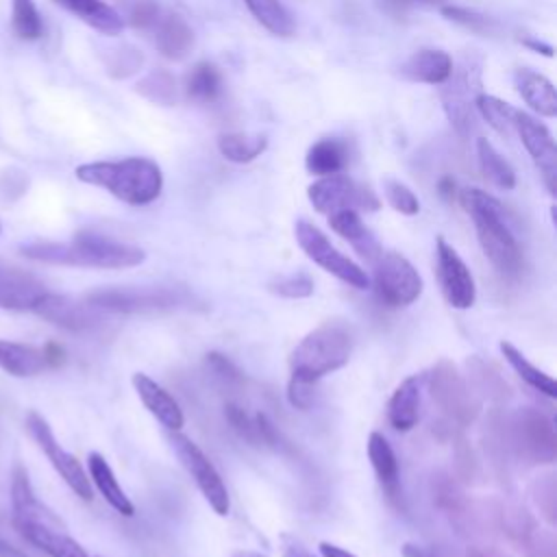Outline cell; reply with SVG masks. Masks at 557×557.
I'll use <instances>...</instances> for the list:
<instances>
[{"label": "cell", "mask_w": 557, "mask_h": 557, "mask_svg": "<svg viewBox=\"0 0 557 557\" xmlns=\"http://www.w3.org/2000/svg\"><path fill=\"white\" fill-rule=\"evenodd\" d=\"M352 331L344 322H322L309 331L292 350V376L305 383H318L322 376L344 368L352 352Z\"/></svg>", "instance_id": "obj_5"}, {"label": "cell", "mask_w": 557, "mask_h": 557, "mask_svg": "<svg viewBox=\"0 0 557 557\" xmlns=\"http://www.w3.org/2000/svg\"><path fill=\"white\" fill-rule=\"evenodd\" d=\"M433 500L450 518V522L459 529V533H463L474 513L459 483L446 474L433 476Z\"/></svg>", "instance_id": "obj_29"}, {"label": "cell", "mask_w": 557, "mask_h": 557, "mask_svg": "<svg viewBox=\"0 0 557 557\" xmlns=\"http://www.w3.org/2000/svg\"><path fill=\"white\" fill-rule=\"evenodd\" d=\"M268 148V139L257 133H222L218 137V150L226 161L250 163Z\"/></svg>", "instance_id": "obj_33"}, {"label": "cell", "mask_w": 557, "mask_h": 557, "mask_svg": "<svg viewBox=\"0 0 557 557\" xmlns=\"http://www.w3.org/2000/svg\"><path fill=\"white\" fill-rule=\"evenodd\" d=\"M113 57H115V59L109 63L111 74H113V76H122V78L135 74V72L141 67V63H144L141 52L135 50V48H131V46L120 48Z\"/></svg>", "instance_id": "obj_45"}, {"label": "cell", "mask_w": 557, "mask_h": 557, "mask_svg": "<svg viewBox=\"0 0 557 557\" xmlns=\"http://www.w3.org/2000/svg\"><path fill=\"white\" fill-rule=\"evenodd\" d=\"M57 2L67 11H72L74 15H78L85 24H89L91 28L104 35H120L124 28L120 13L102 0H57Z\"/></svg>", "instance_id": "obj_30"}, {"label": "cell", "mask_w": 557, "mask_h": 557, "mask_svg": "<svg viewBox=\"0 0 557 557\" xmlns=\"http://www.w3.org/2000/svg\"><path fill=\"white\" fill-rule=\"evenodd\" d=\"M315 383H305V381H298V379H289V385H287V400L292 407L296 409H309L311 403H313V396H315Z\"/></svg>", "instance_id": "obj_48"}, {"label": "cell", "mask_w": 557, "mask_h": 557, "mask_svg": "<svg viewBox=\"0 0 557 557\" xmlns=\"http://www.w3.org/2000/svg\"><path fill=\"white\" fill-rule=\"evenodd\" d=\"M557 490H555V476L546 474L542 479H537L531 485V498L537 505L540 513L546 518L548 524H555V511H557V498H555Z\"/></svg>", "instance_id": "obj_43"}, {"label": "cell", "mask_w": 557, "mask_h": 557, "mask_svg": "<svg viewBox=\"0 0 557 557\" xmlns=\"http://www.w3.org/2000/svg\"><path fill=\"white\" fill-rule=\"evenodd\" d=\"M150 33L154 37L157 50L168 59H183L194 46V33L189 24L176 13L161 11Z\"/></svg>", "instance_id": "obj_21"}, {"label": "cell", "mask_w": 557, "mask_h": 557, "mask_svg": "<svg viewBox=\"0 0 557 557\" xmlns=\"http://www.w3.org/2000/svg\"><path fill=\"white\" fill-rule=\"evenodd\" d=\"M255 20L272 35L289 37L294 33V20L278 0H244Z\"/></svg>", "instance_id": "obj_36"}, {"label": "cell", "mask_w": 557, "mask_h": 557, "mask_svg": "<svg viewBox=\"0 0 557 557\" xmlns=\"http://www.w3.org/2000/svg\"><path fill=\"white\" fill-rule=\"evenodd\" d=\"M87 470H89V481L96 485L100 496L122 516H133L135 507L126 492L120 487L109 461L100 453H89L87 457Z\"/></svg>", "instance_id": "obj_28"}, {"label": "cell", "mask_w": 557, "mask_h": 557, "mask_svg": "<svg viewBox=\"0 0 557 557\" xmlns=\"http://www.w3.org/2000/svg\"><path fill=\"white\" fill-rule=\"evenodd\" d=\"M224 418H226V422L231 424V429H233L242 440H246V442L252 444V446H261V444H259V435H257L255 418L248 416L239 405L228 403V405L224 407Z\"/></svg>", "instance_id": "obj_44"}, {"label": "cell", "mask_w": 557, "mask_h": 557, "mask_svg": "<svg viewBox=\"0 0 557 557\" xmlns=\"http://www.w3.org/2000/svg\"><path fill=\"white\" fill-rule=\"evenodd\" d=\"M0 557H28V555H24L20 548H13L11 544L0 540Z\"/></svg>", "instance_id": "obj_56"}, {"label": "cell", "mask_w": 557, "mask_h": 557, "mask_svg": "<svg viewBox=\"0 0 557 557\" xmlns=\"http://www.w3.org/2000/svg\"><path fill=\"white\" fill-rule=\"evenodd\" d=\"M498 348H500L505 361L513 368V372H516L527 385H531L533 389H537L540 394H544V396H548V398H555V396H557V383H555V379H553L550 374H546L544 370L535 368L513 344L500 342Z\"/></svg>", "instance_id": "obj_31"}, {"label": "cell", "mask_w": 557, "mask_h": 557, "mask_svg": "<svg viewBox=\"0 0 557 557\" xmlns=\"http://www.w3.org/2000/svg\"><path fill=\"white\" fill-rule=\"evenodd\" d=\"M89 305L100 311L113 313H150L172 311L191 305V296L183 289L172 287H113L98 289L85 296Z\"/></svg>", "instance_id": "obj_8"}, {"label": "cell", "mask_w": 557, "mask_h": 557, "mask_svg": "<svg viewBox=\"0 0 557 557\" xmlns=\"http://www.w3.org/2000/svg\"><path fill=\"white\" fill-rule=\"evenodd\" d=\"M320 555L322 557H357V555H352V553H348L346 548H342V546H337V544H331V542H320Z\"/></svg>", "instance_id": "obj_54"}, {"label": "cell", "mask_w": 557, "mask_h": 557, "mask_svg": "<svg viewBox=\"0 0 557 557\" xmlns=\"http://www.w3.org/2000/svg\"><path fill=\"white\" fill-rule=\"evenodd\" d=\"M307 198L318 213H326V215L344 209L376 211L381 207L379 196L368 185L357 183L342 172L331 176H320L315 183L309 185Z\"/></svg>", "instance_id": "obj_12"}, {"label": "cell", "mask_w": 557, "mask_h": 557, "mask_svg": "<svg viewBox=\"0 0 557 557\" xmlns=\"http://www.w3.org/2000/svg\"><path fill=\"white\" fill-rule=\"evenodd\" d=\"M231 557H265V555L255 553V550H244V548H239V550H233Z\"/></svg>", "instance_id": "obj_58"}, {"label": "cell", "mask_w": 557, "mask_h": 557, "mask_svg": "<svg viewBox=\"0 0 557 557\" xmlns=\"http://www.w3.org/2000/svg\"><path fill=\"white\" fill-rule=\"evenodd\" d=\"M453 72V59L444 50L424 48L413 52L403 65L400 76L413 83H429V85H442Z\"/></svg>", "instance_id": "obj_23"}, {"label": "cell", "mask_w": 557, "mask_h": 557, "mask_svg": "<svg viewBox=\"0 0 557 557\" xmlns=\"http://www.w3.org/2000/svg\"><path fill=\"white\" fill-rule=\"evenodd\" d=\"M374 292L387 307H407L422 294V276L407 257L394 250H381L372 261Z\"/></svg>", "instance_id": "obj_10"}, {"label": "cell", "mask_w": 557, "mask_h": 557, "mask_svg": "<svg viewBox=\"0 0 557 557\" xmlns=\"http://www.w3.org/2000/svg\"><path fill=\"white\" fill-rule=\"evenodd\" d=\"M513 83H516V89H518L520 98L533 111H537L544 117H555L557 115L555 85L544 74H537L529 67H520L513 74Z\"/></svg>", "instance_id": "obj_24"}, {"label": "cell", "mask_w": 557, "mask_h": 557, "mask_svg": "<svg viewBox=\"0 0 557 557\" xmlns=\"http://www.w3.org/2000/svg\"><path fill=\"white\" fill-rule=\"evenodd\" d=\"M466 557H509L507 553H503L500 548L496 546H479V544H472L466 548Z\"/></svg>", "instance_id": "obj_51"}, {"label": "cell", "mask_w": 557, "mask_h": 557, "mask_svg": "<svg viewBox=\"0 0 557 557\" xmlns=\"http://www.w3.org/2000/svg\"><path fill=\"white\" fill-rule=\"evenodd\" d=\"M170 446H172L174 455L178 457L181 466L194 479L196 487L200 490V494L205 496L209 507L218 516H226L231 509L226 485H224L220 472L215 470V466L211 463V459L202 453V448L191 437L183 435L181 431H170Z\"/></svg>", "instance_id": "obj_11"}, {"label": "cell", "mask_w": 557, "mask_h": 557, "mask_svg": "<svg viewBox=\"0 0 557 557\" xmlns=\"http://www.w3.org/2000/svg\"><path fill=\"white\" fill-rule=\"evenodd\" d=\"M11 26L20 39L33 41L41 37L44 24L33 0H11Z\"/></svg>", "instance_id": "obj_38"}, {"label": "cell", "mask_w": 557, "mask_h": 557, "mask_svg": "<svg viewBox=\"0 0 557 557\" xmlns=\"http://www.w3.org/2000/svg\"><path fill=\"white\" fill-rule=\"evenodd\" d=\"M507 442L516 457L531 466H548L557 459L555 424L540 409H518L509 420Z\"/></svg>", "instance_id": "obj_7"}, {"label": "cell", "mask_w": 557, "mask_h": 557, "mask_svg": "<svg viewBox=\"0 0 557 557\" xmlns=\"http://www.w3.org/2000/svg\"><path fill=\"white\" fill-rule=\"evenodd\" d=\"M350 163V148L339 137H324L315 141L305 157V165L315 176L339 174Z\"/></svg>", "instance_id": "obj_27"}, {"label": "cell", "mask_w": 557, "mask_h": 557, "mask_svg": "<svg viewBox=\"0 0 557 557\" xmlns=\"http://www.w3.org/2000/svg\"><path fill=\"white\" fill-rule=\"evenodd\" d=\"M268 289L281 298H309L313 294V278L307 272L287 274L268 283Z\"/></svg>", "instance_id": "obj_41"}, {"label": "cell", "mask_w": 557, "mask_h": 557, "mask_svg": "<svg viewBox=\"0 0 557 557\" xmlns=\"http://www.w3.org/2000/svg\"><path fill=\"white\" fill-rule=\"evenodd\" d=\"M0 231H2V226H0Z\"/></svg>", "instance_id": "obj_60"}, {"label": "cell", "mask_w": 557, "mask_h": 557, "mask_svg": "<svg viewBox=\"0 0 557 557\" xmlns=\"http://www.w3.org/2000/svg\"><path fill=\"white\" fill-rule=\"evenodd\" d=\"M26 429L30 433V437L37 442V446L41 448V453L48 457V461L52 463V468L59 472V476L65 481V485L83 500H91L94 492H91V481L87 476V472L83 470L81 461L67 453L54 437L50 424L44 420V416H39L37 411H28L26 416Z\"/></svg>", "instance_id": "obj_13"}, {"label": "cell", "mask_w": 557, "mask_h": 557, "mask_svg": "<svg viewBox=\"0 0 557 557\" xmlns=\"http://www.w3.org/2000/svg\"><path fill=\"white\" fill-rule=\"evenodd\" d=\"M455 459H457V463H455L457 479L461 483L472 481L476 476V461H474V455L463 437H457V442H455Z\"/></svg>", "instance_id": "obj_47"}, {"label": "cell", "mask_w": 557, "mask_h": 557, "mask_svg": "<svg viewBox=\"0 0 557 557\" xmlns=\"http://www.w3.org/2000/svg\"><path fill=\"white\" fill-rule=\"evenodd\" d=\"M20 252L26 259L41 263L100 270L135 268L146 259V252L139 246L98 233H76L70 242H30L20 246Z\"/></svg>", "instance_id": "obj_2"}, {"label": "cell", "mask_w": 557, "mask_h": 557, "mask_svg": "<svg viewBox=\"0 0 557 557\" xmlns=\"http://www.w3.org/2000/svg\"><path fill=\"white\" fill-rule=\"evenodd\" d=\"M294 237H296L298 246L302 248V252L315 265H320L324 272L333 274L335 278H339L342 283H346V285H350L355 289L370 287V278H368L366 270H361V265H357L352 259L342 255L329 242V237L318 226H313L311 222L298 220L294 224Z\"/></svg>", "instance_id": "obj_9"}, {"label": "cell", "mask_w": 557, "mask_h": 557, "mask_svg": "<svg viewBox=\"0 0 557 557\" xmlns=\"http://www.w3.org/2000/svg\"><path fill=\"white\" fill-rule=\"evenodd\" d=\"M422 376L411 374L398 383L387 403V420L396 431H411L420 418Z\"/></svg>", "instance_id": "obj_22"}, {"label": "cell", "mask_w": 557, "mask_h": 557, "mask_svg": "<svg viewBox=\"0 0 557 557\" xmlns=\"http://www.w3.org/2000/svg\"><path fill=\"white\" fill-rule=\"evenodd\" d=\"M524 44L527 46H531L533 50H540L544 57H553V48L550 46H546V44H542V41H533V39H524Z\"/></svg>", "instance_id": "obj_57"}, {"label": "cell", "mask_w": 557, "mask_h": 557, "mask_svg": "<svg viewBox=\"0 0 557 557\" xmlns=\"http://www.w3.org/2000/svg\"><path fill=\"white\" fill-rule=\"evenodd\" d=\"M442 13L448 20H453V22L466 26V28H472L476 33H487L492 28V22L485 15H479V13L461 9V7H442Z\"/></svg>", "instance_id": "obj_46"}, {"label": "cell", "mask_w": 557, "mask_h": 557, "mask_svg": "<svg viewBox=\"0 0 557 557\" xmlns=\"http://www.w3.org/2000/svg\"><path fill=\"white\" fill-rule=\"evenodd\" d=\"M39 318L65 331H89L100 322V309L89 305L85 298H72L65 294L46 292L33 309Z\"/></svg>", "instance_id": "obj_16"}, {"label": "cell", "mask_w": 557, "mask_h": 557, "mask_svg": "<svg viewBox=\"0 0 557 557\" xmlns=\"http://www.w3.org/2000/svg\"><path fill=\"white\" fill-rule=\"evenodd\" d=\"M161 7L157 0H122V22H128L133 28L150 30L161 15Z\"/></svg>", "instance_id": "obj_40"}, {"label": "cell", "mask_w": 557, "mask_h": 557, "mask_svg": "<svg viewBox=\"0 0 557 557\" xmlns=\"http://www.w3.org/2000/svg\"><path fill=\"white\" fill-rule=\"evenodd\" d=\"M476 159L483 176L496 185L498 189H513L516 187V172L509 165V161L487 141V139H476Z\"/></svg>", "instance_id": "obj_32"}, {"label": "cell", "mask_w": 557, "mask_h": 557, "mask_svg": "<svg viewBox=\"0 0 557 557\" xmlns=\"http://www.w3.org/2000/svg\"><path fill=\"white\" fill-rule=\"evenodd\" d=\"M459 202L472 218L483 255L503 276H518L522 270V248L505 220L503 205L483 189L459 191Z\"/></svg>", "instance_id": "obj_3"}, {"label": "cell", "mask_w": 557, "mask_h": 557, "mask_svg": "<svg viewBox=\"0 0 557 557\" xmlns=\"http://www.w3.org/2000/svg\"><path fill=\"white\" fill-rule=\"evenodd\" d=\"M137 91L157 104H174L176 100V81L165 70H154L137 83Z\"/></svg>", "instance_id": "obj_39"}, {"label": "cell", "mask_w": 557, "mask_h": 557, "mask_svg": "<svg viewBox=\"0 0 557 557\" xmlns=\"http://www.w3.org/2000/svg\"><path fill=\"white\" fill-rule=\"evenodd\" d=\"M48 368L46 352L39 346L0 339V370L11 376L26 379L44 372Z\"/></svg>", "instance_id": "obj_26"}, {"label": "cell", "mask_w": 557, "mask_h": 557, "mask_svg": "<svg viewBox=\"0 0 557 557\" xmlns=\"http://www.w3.org/2000/svg\"><path fill=\"white\" fill-rule=\"evenodd\" d=\"M444 89H442V104L444 111L450 120V124L457 128V133L466 135L472 128V96H474V83H479L476 78H472V70L468 65L459 67V72H450V76L444 81ZM476 98V96H474Z\"/></svg>", "instance_id": "obj_17"}, {"label": "cell", "mask_w": 557, "mask_h": 557, "mask_svg": "<svg viewBox=\"0 0 557 557\" xmlns=\"http://www.w3.org/2000/svg\"><path fill=\"white\" fill-rule=\"evenodd\" d=\"M468 383L472 385L476 396L483 394L485 398L496 403L509 398V385L505 383V379L498 374V370H494L490 363H485L479 357L468 359Z\"/></svg>", "instance_id": "obj_34"}, {"label": "cell", "mask_w": 557, "mask_h": 557, "mask_svg": "<svg viewBox=\"0 0 557 557\" xmlns=\"http://www.w3.org/2000/svg\"><path fill=\"white\" fill-rule=\"evenodd\" d=\"M76 178L107 189L117 200L141 207L159 198L163 189L161 168L146 157H126L122 161H94L76 168Z\"/></svg>", "instance_id": "obj_4"}, {"label": "cell", "mask_w": 557, "mask_h": 557, "mask_svg": "<svg viewBox=\"0 0 557 557\" xmlns=\"http://www.w3.org/2000/svg\"><path fill=\"white\" fill-rule=\"evenodd\" d=\"M474 104L479 109V113L483 115V120L503 137L513 135V124H516V115L518 109L511 107L509 102H503L496 96L490 94H476Z\"/></svg>", "instance_id": "obj_37"}, {"label": "cell", "mask_w": 557, "mask_h": 557, "mask_svg": "<svg viewBox=\"0 0 557 557\" xmlns=\"http://www.w3.org/2000/svg\"><path fill=\"white\" fill-rule=\"evenodd\" d=\"M133 387L144 403V407L168 429V431H181L185 424V416L176 398L159 385L154 379H150L144 372L133 374Z\"/></svg>", "instance_id": "obj_20"}, {"label": "cell", "mask_w": 557, "mask_h": 557, "mask_svg": "<svg viewBox=\"0 0 557 557\" xmlns=\"http://www.w3.org/2000/svg\"><path fill=\"white\" fill-rule=\"evenodd\" d=\"M11 509L15 531L48 557H89L87 550L67 533L61 518L37 498L22 466L13 470Z\"/></svg>", "instance_id": "obj_1"}, {"label": "cell", "mask_w": 557, "mask_h": 557, "mask_svg": "<svg viewBox=\"0 0 557 557\" xmlns=\"http://www.w3.org/2000/svg\"><path fill=\"white\" fill-rule=\"evenodd\" d=\"M48 289L33 274L0 265V307L9 311H33Z\"/></svg>", "instance_id": "obj_19"}, {"label": "cell", "mask_w": 557, "mask_h": 557, "mask_svg": "<svg viewBox=\"0 0 557 557\" xmlns=\"http://www.w3.org/2000/svg\"><path fill=\"white\" fill-rule=\"evenodd\" d=\"M281 557H318L313 555L300 540L292 537V535H281Z\"/></svg>", "instance_id": "obj_50"}, {"label": "cell", "mask_w": 557, "mask_h": 557, "mask_svg": "<svg viewBox=\"0 0 557 557\" xmlns=\"http://www.w3.org/2000/svg\"><path fill=\"white\" fill-rule=\"evenodd\" d=\"M207 366L226 383H239L242 381V372L220 352H209L207 355Z\"/></svg>", "instance_id": "obj_49"}, {"label": "cell", "mask_w": 557, "mask_h": 557, "mask_svg": "<svg viewBox=\"0 0 557 557\" xmlns=\"http://www.w3.org/2000/svg\"><path fill=\"white\" fill-rule=\"evenodd\" d=\"M435 268L446 302L453 309H470L476 300L474 276L459 252L444 237H437L435 242Z\"/></svg>", "instance_id": "obj_14"}, {"label": "cell", "mask_w": 557, "mask_h": 557, "mask_svg": "<svg viewBox=\"0 0 557 557\" xmlns=\"http://www.w3.org/2000/svg\"><path fill=\"white\" fill-rule=\"evenodd\" d=\"M437 187H440V194H442L444 198H448V200L453 198V194H455V183H453V178H448V176L442 178Z\"/></svg>", "instance_id": "obj_55"}, {"label": "cell", "mask_w": 557, "mask_h": 557, "mask_svg": "<svg viewBox=\"0 0 557 557\" xmlns=\"http://www.w3.org/2000/svg\"><path fill=\"white\" fill-rule=\"evenodd\" d=\"M383 191H385V198H387V202L394 211H398L403 215H416L420 211L418 196L405 183L387 178L383 183Z\"/></svg>", "instance_id": "obj_42"}, {"label": "cell", "mask_w": 557, "mask_h": 557, "mask_svg": "<svg viewBox=\"0 0 557 557\" xmlns=\"http://www.w3.org/2000/svg\"><path fill=\"white\" fill-rule=\"evenodd\" d=\"M44 352H46L48 368H57V366H61L65 361V350L59 344H46Z\"/></svg>", "instance_id": "obj_52"}, {"label": "cell", "mask_w": 557, "mask_h": 557, "mask_svg": "<svg viewBox=\"0 0 557 557\" xmlns=\"http://www.w3.org/2000/svg\"><path fill=\"white\" fill-rule=\"evenodd\" d=\"M400 553H403V557H440L435 550H431L426 546H420V544H413V542H405Z\"/></svg>", "instance_id": "obj_53"}, {"label": "cell", "mask_w": 557, "mask_h": 557, "mask_svg": "<svg viewBox=\"0 0 557 557\" xmlns=\"http://www.w3.org/2000/svg\"><path fill=\"white\" fill-rule=\"evenodd\" d=\"M429 392L440 411L459 426H470L481 413V398L450 359H440L429 376Z\"/></svg>", "instance_id": "obj_6"}, {"label": "cell", "mask_w": 557, "mask_h": 557, "mask_svg": "<svg viewBox=\"0 0 557 557\" xmlns=\"http://www.w3.org/2000/svg\"><path fill=\"white\" fill-rule=\"evenodd\" d=\"M513 133L520 137L522 146L540 168V174L550 196H555L557 194V146L550 131L529 113L518 111Z\"/></svg>", "instance_id": "obj_15"}, {"label": "cell", "mask_w": 557, "mask_h": 557, "mask_svg": "<svg viewBox=\"0 0 557 557\" xmlns=\"http://www.w3.org/2000/svg\"><path fill=\"white\" fill-rule=\"evenodd\" d=\"M418 2H426V4H437V2H442V0H418Z\"/></svg>", "instance_id": "obj_59"}, {"label": "cell", "mask_w": 557, "mask_h": 557, "mask_svg": "<svg viewBox=\"0 0 557 557\" xmlns=\"http://www.w3.org/2000/svg\"><path fill=\"white\" fill-rule=\"evenodd\" d=\"M185 91L196 102H213L222 94V76L215 65L196 63L185 76Z\"/></svg>", "instance_id": "obj_35"}, {"label": "cell", "mask_w": 557, "mask_h": 557, "mask_svg": "<svg viewBox=\"0 0 557 557\" xmlns=\"http://www.w3.org/2000/svg\"><path fill=\"white\" fill-rule=\"evenodd\" d=\"M368 459L372 463V470L389 505L398 511H405V498H403V487L398 479V459L394 455V448L385 440V435L379 431H372L368 437Z\"/></svg>", "instance_id": "obj_18"}, {"label": "cell", "mask_w": 557, "mask_h": 557, "mask_svg": "<svg viewBox=\"0 0 557 557\" xmlns=\"http://www.w3.org/2000/svg\"><path fill=\"white\" fill-rule=\"evenodd\" d=\"M329 224L331 228L344 237L357 252L359 257H363L366 261H374L381 252V244L376 242V237L372 235V231L361 222L359 213L352 209H344V211H335L329 215Z\"/></svg>", "instance_id": "obj_25"}]
</instances>
